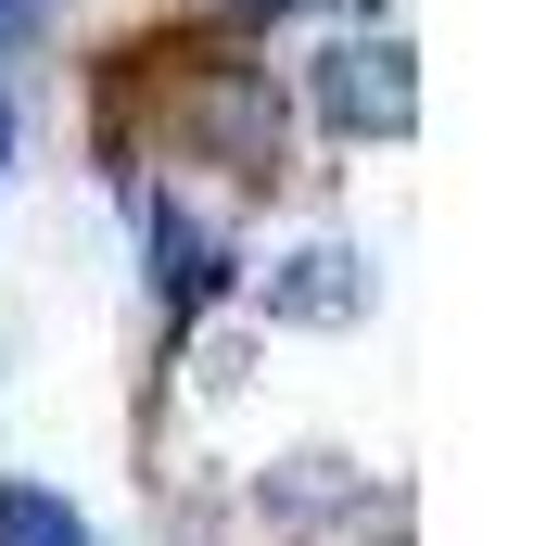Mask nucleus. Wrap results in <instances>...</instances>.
<instances>
[{
	"instance_id": "6",
	"label": "nucleus",
	"mask_w": 559,
	"mask_h": 546,
	"mask_svg": "<svg viewBox=\"0 0 559 546\" xmlns=\"http://www.w3.org/2000/svg\"><path fill=\"white\" fill-rule=\"evenodd\" d=\"M26 38H51V0H0V51H26Z\"/></svg>"
},
{
	"instance_id": "2",
	"label": "nucleus",
	"mask_w": 559,
	"mask_h": 546,
	"mask_svg": "<svg viewBox=\"0 0 559 546\" xmlns=\"http://www.w3.org/2000/svg\"><path fill=\"white\" fill-rule=\"evenodd\" d=\"M306 103H318V128H344V140H407V115H419L407 38H344V51H318Z\"/></svg>"
},
{
	"instance_id": "7",
	"label": "nucleus",
	"mask_w": 559,
	"mask_h": 546,
	"mask_svg": "<svg viewBox=\"0 0 559 546\" xmlns=\"http://www.w3.org/2000/svg\"><path fill=\"white\" fill-rule=\"evenodd\" d=\"M242 26H293V13H318V0H229Z\"/></svg>"
},
{
	"instance_id": "1",
	"label": "nucleus",
	"mask_w": 559,
	"mask_h": 546,
	"mask_svg": "<svg viewBox=\"0 0 559 546\" xmlns=\"http://www.w3.org/2000/svg\"><path fill=\"white\" fill-rule=\"evenodd\" d=\"M153 115H166V140L191 166H242V178L280 166V90L242 51H178V64L153 76Z\"/></svg>"
},
{
	"instance_id": "4",
	"label": "nucleus",
	"mask_w": 559,
	"mask_h": 546,
	"mask_svg": "<svg viewBox=\"0 0 559 546\" xmlns=\"http://www.w3.org/2000/svg\"><path fill=\"white\" fill-rule=\"evenodd\" d=\"M267 318H293V331H344V318H369V254H344V241H293L267 268Z\"/></svg>"
},
{
	"instance_id": "8",
	"label": "nucleus",
	"mask_w": 559,
	"mask_h": 546,
	"mask_svg": "<svg viewBox=\"0 0 559 546\" xmlns=\"http://www.w3.org/2000/svg\"><path fill=\"white\" fill-rule=\"evenodd\" d=\"M0 178H13V103H0Z\"/></svg>"
},
{
	"instance_id": "3",
	"label": "nucleus",
	"mask_w": 559,
	"mask_h": 546,
	"mask_svg": "<svg viewBox=\"0 0 559 546\" xmlns=\"http://www.w3.org/2000/svg\"><path fill=\"white\" fill-rule=\"evenodd\" d=\"M140 241H153V306H166V331H191V318L229 293V241H216V216L178 204V191H140Z\"/></svg>"
},
{
	"instance_id": "5",
	"label": "nucleus",
	"mask_w": 559,
	"mask_h": 546,
	"mask_svg": "<svg viewBox=\"0 0 559 546\" xmlns=\"http://www.w3.org/2000/svg\"><path fill=\"white\" fill-rule=\"evenodd\" d=\"M0 546H90V521L51 483H0Z\"/></svg>"
}]
</instances>
